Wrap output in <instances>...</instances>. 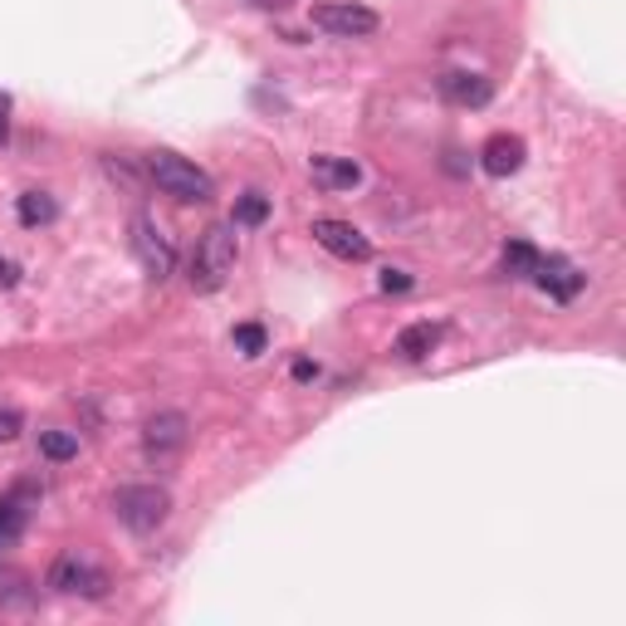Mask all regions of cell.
<instances>
[{
	"label": "cell",
	"instance_id": "obj_1",
	"mask_svg": "<svg viewBox=\"0 0 626 626\" xmlns=\"http://www.w3.org/2000/svg\"><path fill=\"white\" fill-rule=\"evenodd\" d=\"M240 226L235 220H216V226H206L196 235V250H192V269H186V285L196 294H216L226 289V279L235 275V265H240Z\"/></svg>",
	"mask_w": 626,
	"mask_h": 626
},
{
	"label": "cell",
	"instance_id": "obj_2",
	"mask_svg": "<svg viewBox=\"0 0 626 626\" xmlns=\"http://www.w3.org/2000/svg\"><path fill=\"white\" fill-rule=\"evenodd\" d=\"M143 172L162 196L182 201V206H206V201H216V176H211L206 167H196L192 157H182V152H167V147L147 152Z\"/></svg>",
	"mask_w": 626,
	"mask_h": 626
},
{
	"label": "cell",
	"instance_id": "obj_3",
	"mask_svg": "<svg viewBox=\"0 0 626 626\" xmlns=\"http://www.w3.org/2000/svg\"><path fill=\"white\" fill-rule=\"evenodd\" d=\"M113 514H117V524L133 528V534H152V528L167 524L172 494L162 490V484H123V490L113 494Z\"/></svg>",
	"mask_w": 626,
	"mask_h": 626
},
{
	"label": "cell",
	"instance_id": "obj_4",
	"mask_svg": "<svg viewBox=\"0 0 626 626\" xmlns=\"http://www.w3.org/2000/svg\"><path fill=\"white\" fill-rule=\"evenodd\" d=\"M44 587H54V593L64 597H89V602H103L113 593V577L99 568V563L79 558V553H59L50 563V577H44Z\"/></svg>",
	"mask_w": 626,
	"mask_h": 626
},
{
	"label": "cell",
	"instance_id": "obj_5",
	"mask_svg": "<svg viewBox=\"0 0 626 626\" xmlns=\"http://www.w3.org/2000/svg\"><path fill=\"white\" fill-rule=\"evenodd\" d=\"M133 255L143 259V269H147V279H172V269H176V250H172V240L162 235V226L147 216V211H137L133 216Z\"/></svg>",
	"mask_w": 626,
	"mask_h": 626
},
{
	"label": "cell",
	"instance_id": "obj_6",
	"mask_svg": "<svg viewBox=\"0 0 626 626\" xmlns=\"http://www.w3.org/2000/svg\"><path fill=\"white\" fill-rule=\"evenodd\" d=\"M314 25L324 34H338V40H362V34H377V10L368 6H352V0H324V6L309 10Z\"/></svg>",
	"mask_w": 626,
	"mask_h": 626
},
{
	"label": "cell",
	"instance_id": "obj_7",
	"mask_svg": "<svg viewBox=\"0 0 626 626\" xmlns=\"http://www.w3.org/2000/svg\"><path fill=\"white\" fill-rule=\"evenodd\" d=\"M314 240L324 245L328 255L348 259V265H368V259H372V240H368V235H362L358 226L338 220V216H318V220H314Z\"/></svg>",
	"mask_w": 626,
	"mask_h": 626
},
{
	"label": "cell",
	"instance_id": "obj_8",
	"mask_svg": "<svg viewBox=\"0 0 626 626\" xmlns=\"http://www.w3.org/2000/svg\"><path fill=\"white\" fill-rule=\"evenodd\" d=\"M534 285L548 294V299L573 304L577 294L587 289V275L573 265V259H563V255H543V259H538V269H534Z\"/></svg>",
	"mask_w": 626,
	"mask_h": 626
},
{
	"label": "cell",
	"instance_id": "obj_9",
	"mask_svg": "<svg viewBox=\"0 0 626 626\" xmlns=\"http://www.w3.org/2000/svg\"><path fill=\"white\" fill-rule=\"evenodd\" d=\"M435 93H441L445 103H455V109H484V103L494 99V84L484 74H470V69H445V74L435 79Z\"/></svg>",
	"mask_w": 626,
	"mask_h": 626
},
{
	"label": "cell",
	"instance_id": "obj_10",
	"mask_svg": "<svg viewBox=\"0 0 626 626\" xmlns=\"http://www.w3.org/2000/svg\"><path fill=\"white\" fill-rule=\"evenodd\" d=\"M30 510H34V484H16L10 494H0V553L20 543V534L30 528Z\"/></svg>",
	"mask_w": 626,
	"mask_h": 626
},
{
	"label": "cell",
	"instance_id": "obj_11",
	"mask_svg": "<svg viewBox=\"0 0 626 626\" xmlns=\"http://www.w3.org/2000/svg\"><path fill=\"white\" fill-rule=\"evenodd\" d=\"M524 157H528V147L519 133H494L490 143L480 147V167L490 176H514L519 167H524Z\"/></svg>",
	"mask_w": 626,
	"mask_h": 626
},
{
	"label": "cell",
	"instance_id": "obj_12",
	"mask_svg": "<svg viewBox=\"0 0 626 626\" xmlns=\"http://www.w3.org/2000/svg\"><path fill=\"white\" fill-rule=\"evenodd\" d=\"M186 431L192 427H186L182 411H157V417L143 427V445L152 455H172V451H182L186 445Z\"/></svg>",
	"mask_w": 626,
	"mask_h": 626
},
{
	"label": "cell",
	"instance_id": "obj_13",
	"mask_svg": "<svg viewBox=\"0 0 626 626\" xmlns=\"http://www.w3.org/2000/svg\"><path fill=\"white\" fill-rule=\"evenodd\" d=\"M441 324H431V318H421V324H407L397 333V358L401 362H427L435 348H441Z\"/></svg>",
	"mask_w": 626,
	"mask_h": 626
},
{
	"label": "cell",
	"instance_id": "obj_14",
	"mask_svg": "<svg viewBox=\"0 0 626 626\" xmlns=\"http://www.w3.org/2000/svg\"><path fill=\"white\" fill-rule=\"evenodd\" d=\"M314 182L328 186V192H352V186L362 182V167L352 157H328V152H318V157L309 162Z\"/></svg>",
	"mask_w": 626,
	"mask_h": 626
},
{
	"label": "cell",
	"instance_id": "obj_15",
	"mask_svg": "<svg viewBox=\"0 0 626 626\" xmlns=\"http://www.w3.org/2000/svg\"><path fill=\"white\" fill-rule=\"evenodd\" d=\"M16 216H20V226L25 230H40V226H50V220L59 216V201L50 192H25L16 201Z\"/></svg>",
	"mask_w": 626,
	"mask_h": 626
},
{
	"label": "cell",
	"instance_id": "obj_16",
	"mask_svg": "<svg viewBox=\"0 0 626 626\" xmlns=\"http://www.w3.org/2000/svg\"><path fill=\"white\" fill-rule=\"evenodd\" d=\"M538 245H528V240H510V245H504V259H500V265H504V275H510V279H534V269H538Z\"/></svg>",
	"mask_w": 626,
	"mask_h": 626
},
{
	"label": "cell",
	"instance_id": "obj_17",
	"mask_svg": "<svg viewBox=\"0 0 626 626\" xmlns=\"http://www.w3.org/2000/svg\"><path fill=\"white\" fill-rule=\"evenodd\" d=\"M235 226H265L269 220V196L265 192H245L240 201H235Z\"/></svg>",
	"mask_w": 626,
	"mask_h": 626
},
{
	"label": "cell",
	"instance_id": "obj_18",
	"mask_svg": "<svg viewBox=\"0 0 626 626\" xmlns=\"http://www.w3.org/2000/svg\"><path fill=\"white\" fill-rule=\"evenodd\" d=\"M40 455L44 460H74L79 455V431H40Z\"/></svg>",
	"mask_w": 626,
	"mask_h": 626
},
{
	"label": "cell",
	"instance_id": "obj_19",
	"mask_svg": "<svg viewBox=\"0 0 626 626\" xmlns=\"http://www.w3.org/2000/svg\"><path fill=\"white\" fill-rule=\"evenodd\" d=\"M235 352H245V358H259V352L269 348V333H265V324H235Z\"/></svg>",
	"mask_w": 626,
	"mask_h": 626
},
{
	"label": "cell",
	"instance_id": "obj_20",
	"mask_svg": "<svg viewBox=\"0 0 626 626\" xmlns=\"http://www.w3.org/2000/svg\"><path fill=\"white\" fill-rule=\"evenodd\" d=\"M103 172H109L113 182L133 186V192H137V186H143V176H137V167H133V162H127V157H117V152H103Z\"/></svg>",
	"mask_w": 626,
	"mask_h": 626
},
{
	"label": "cell",
	"instance_id": "obj_21",
	"mask_svg": "<svg viewBox=\"0 0 626 626\" xmlns=\"http://www.w3.org/2000/svg\"><path fill=\"white\" fill-rule=\"evenodd\" d=\"M20 431H25V417H20L16 407H0V445L20 441Z\"/></svg>",
	"mask_w": 626,
	"mask_h": 626
},
{
	"label": "cell",
	"instance_id": "obj_22",
	"mask_svg": "<svg viewBox=\"0 0 626 626\" xmlns=\"http://www.w3.org/2000/svg\"><path fill=\"white\" fill-rule=\"evenodd\" d=\"M377 289H382V294H407V289H417V279H411L407 269H382Z\"/></svg>",
	"mask_w": 626,
	"mask_h": 626
},
{
	"label": "cell",
	"instance_id": "obj_23",
	"mask_svg": "<svg viewBox=\"0 0 626 626\" xmlns=\"http://www.w3.org/2000/svg\"><path fill=\"white\" fill-rule=\"evenodd\" d=\"M20 275H25V269H20L16 259L0 255V289H16V285H20Z\"/></svg>",
	"mask_w": 626,
	"mask_h": 626
},
{
	"label": "cell",
	"instance_id": "obj_24",
	"mask_svg": "<svg viewBox=\"0 0 626 626\" xmlns=\"http://www.w3.org/2000/svg\"><path fill=\"white\" fill-rule=\"evenodd\" d=\"M289 372H294V382H314V377H318V368H314L309 358H299V362H294Z\"/></svg>",
	"mask_w": 626,
	"mask_h": 626
},
{
	"label": "cell",
	"instance_id": "obj_25",
	"mask_svg": "<svg viewBox=\"0 0 626 626\" xmlns=\"http://www.w3.org/2000/svg\"><path fill=\"white\" fill-rule=\"evenodd\" d=\"M6 113H10V99H0V143L10 137V123H6Z\"/></svg>",
	"mask_w": 626,
	"mask_h": 626
}]
</instances>
